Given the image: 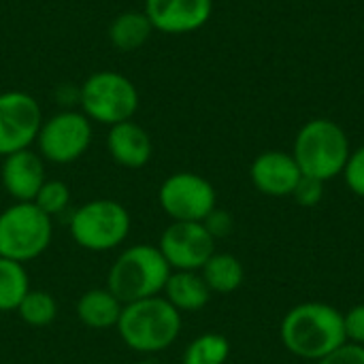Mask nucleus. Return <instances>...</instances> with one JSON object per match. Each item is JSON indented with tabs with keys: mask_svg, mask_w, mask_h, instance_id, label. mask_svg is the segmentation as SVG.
Listing matches in <instances>:
<instances>
[{
	"mask_svg": "<svg viewBox=\"0 0 364 364\" xmlns=\"http://www.w3.org/2000/svg\"><path fill=\"white\" fill-rule=\"evenodd\" d=\"M154 32L151 21L143 11H124L109 26V43L122 53L141 49Z\"/></svg>",
	"mask_w": 364,
	"mask_h": 364,
	"instance_id": "a211bd4d",
	"label": "nucleus"
},
{
	"mask_svg": "<svg viewBox=\"0 0 364 364\" xmlns=\"http://www.w3.org/2000/svg\"><path fill=\"white\" fill-rule=\"evenodd\" d=\"M343 179L348 183V188L364 198V145H360L358 149H354L348 158V164L343 168Z\"/></svg>",
	"mask_w": 364,
	"mask_h": 364,
	"instance_id": "b1692460",
	"label": "nucleus"
},
{
	"mask_svg": "<svg viewBox=\"0 0 364 364\" xmlns=\"http://www.w3.org/2000/svg\"><path fill=\"white\" fill-rule=\"evenodd\" d=\"M301 177H303V173H301L294 156L286 154V151H277V149L256 156L250 166V179H252L254 188L260 194L273 196V198L292 196Z\"/></svg>",
	"mask_w": 364,
	"mask_h": 364,
	"instance_id": "ddd939ff",
	"label": "nucleus"
},
{
	"mask_svg": "<svg viewBox=\"0 0 364 364\" xmlns=\"http://www.w3.org/2000/svg\"><path fill=\"white\" fill-rule=\"evenodd\" d=\"M158 203L173 222H205L218 209V194L213 183L203 175L179 171L162 181Z\"/></svg>",
	"mask_w": 364,
	"mask_h": 364,
	"instance_id": "1a4fd4ad",
	"label": "nucleus"
},
{
	"mask_svg": "<svg viewBox=\"0 0 364 364\" xmlns=\"http://www.w3.org/2000/svg\"><path fill=\"white\" fill-rule=\"evenodd\" d=\"M158 250L173 271H200L215 254V239L203 222H171Z\"/></svg>",
	"mask_w": 364,
	"mask_h": 364,
	"instance_id": "9b49d317",
	"label": "nucleus"
},
{
	"mask_svg": "<svg viewBox=\"0 0 364 364\" xmlns=\"http://www.w3.org/2000/svg\"><path fill=\"white\" fill-rule=\"evenodd\" d=\"M200 275L211 294H230L241 288L245 279V269L237 256L215 252L200 269Z\"/></svg>",
	"mask_w": 364,
	"mask_h": 364,
	"instance_id": "6ab92c4d",
	"label": "nucleus"
},
{
	"mask_svg": "<svg viewBox=\"0 0 364 364\" xmlns=\"http://www.w3.org/2000/svg\"><path fill=\"white\" fill-rule=\"evenodd\" d=\"M181 326V314L160 294L124 305L115 328L128 350L160 354L179 339Z\"/></svg>",
	"mask_w": 364,
	"mask_h": 364,
	"instance_id": "f03ea898",
	"label": "nucleus"
},
{
	"mask_svg": "<svg viewBox=\"0 0 364 364\" xmlns=\"http://www.w3.org/2000/svg\"><path fill=\"white\" fill-rule=\"evenodd\" d=\"M350 154L352 149L346 130L326 117L309 119L299 130L292 147V156L303 177H311L322 183L343 173Z\"/></svg>",
	"mask_w": 364,
	"mask_h": 364,
	"instance_id": "20e7f679",
	"label": "nucleus"
},
{
	"mask_svg": "<svg viewBox=\"0 0 364 364\" xmlns=\"http://www.w3.org/2000/svg\"><path fill=\"white\" fill-rule=\"evenodd\" d=\"M32 203L53 220L55 215L64 213L66 207L70 205V188L60 179H47Z\"/></svg>",
	"mask_w": 364,
	"mask_h": 364,
	"instance_id": "5701e85b",
	"label": "nucleus"
},
{
	"mask_svg": "<svg viewBox=\"0 0 364 364\" xmlns=\"http://www.w3.org/2000/svg\"><path fill=\"white\" fill-rule=\"evenodd\" d=\"M292 198L301 207H316L324 198V183L311 177H301L299 186L292 192Z\"/></svg>",
	"mask_w": 364,
	"mask_h": 364,
	"instance_id": "393cba45",
	"label": "nucleus"
},
{
	"mask_svg": "<svg viewBox=\"0 0 364 364\" xmlns=\"http://www.w3.org/2000/svg\"><path fill=\"white\" fill-rule=\"evenodd\" d=\"M228 356L230 341L220 333H205L188 343L181 364H226Z\"/></svg>",
	"mask_w": 364,
	"mask_h": 364,
	"instance_id": "412c9836",
	"label": "nucleus"
},
{
	"mask_svg": "<svg viewBox=\"0 0 364 364\" xmlns=\"http://www.w3.org/2000/svg\"><path fill=\"white\" fill-rule=\"evenodd\" d=\"M0 179L6 190V194L15 203H32L47 181L45 175V160L38 156V151L21 149L4 158L0 168Z\"/></svg>",
	"mask_w": 364,
	"mask_h": 364,
	"instance_id": "4468645a",
	"label": "nucleus"
},
{
	"mask_svg": "<svg viewBox=\"0 0 364 364\" xmlns=\"http://www.w3.org/2000/svg\"><path fill=\"white\" fill-rule=\"evenodd\" d=\"M94 139L92 122L75 109H62L55 115L43 119L36 151L45 162L73 164L90 149Z\"/></svg>",
	"mask_w": 364,
	"mask_h": 364,
	"instance_id": "6e6552de",
	"label": "nucleus"
},
{
	"mask_svg": "<svg viewBox=\"0 0 364 364\" xmlns=\"http://www.w3.org/2000/svg\"><path fill=\"white\" fill-rule=\"evenodd\" d=\"M122 307L124 305L113 296L109 288H92L79 296L75 314L83 326L92 331H107L117 326Z\"/></svg>",
	"mask_w": 364,
	"mask_h": 364,
	"instance_id": "f3484780",
	"label": "nucleus"
},
{
	"mask_svg": "<svg viewBox=\"0 0 364 364\" xmlns=\"http://www.w3.org/2000/svg\"><path fill=\"white\" fill-rule=\"evenodd\" d=\"M162 296L179 314H194L207 307L211 301V290L205 284L200 271H173L166 279Z\"/></svg>",
	"mask_w": 364,
	"mask_h": 364,
	"instance_id": "dca6fc26",
	"label": "nucleus"
},
{
	"mask_svg": "<svg viewBox=\"0 0 364 364\" xmlns=\"http://www.w3.org/2000/svg\"><path fill=\"white\" fill-rule=\"evenodd\" d=\"M343 328L348 343L364 346V303L343 314Z\"/></svg>",
	"mask_w": 364,
	"mask_h": 364,
	"instance_id": "a878e982",
	"label": "nucleus"
},
{
	"mask_svg": "<svg viewBox=\"0 0 364 364\" xmlns=\"http://www.w3.org/2000/svg\"><path fill=\"white\" fill-rule=\"evenodd\" d=\"M173 269L160 254L158 245L139 243L126 247L109 269L107 288L122 303H134L160 296Z\"/></svg>",
	"mask_w": 364,
	"mask_h": 364,
	"instance_id": "7ed1b4c3",
	"label": "nucleus"
},
{
	"mask_svg": "<svg viewBox=\"0 0 364 364\" xmlns=\"http://www.w3.org/2000/svg\"><path fill=\"white\" fill-rule=\"evenodd\" d=\"M107 151L115 164L134 171L149 164L154 156V141L141 124L128 119L109 128Z\"/></svg>",
	"mask_w": 364,
	"mask_h": 364,
	"instance_id": "2eb2a0df",
	"label": "nucleus"
},
{
	"mask_svg": "<svg viewBox=\"0 0 364 364\" xmlns=\"http://www.w3.org/2000/svg\"><path fill=\"white\" fill-rule=\"evenodd\" d=\"M284 348L303 360H322L348 343L343 314L328 303H301L292 307L279 326Z\"/></svg>",
	"mask_w": 364,
	"mask_h": 364,
	"instance_id": "f257e3e1",
	"label": "nucleus"
},
{
	"mask_svg": "<svg viewBox=\"0 0 364 364\" xmlns=\"http://www.w3.org/2000/svg\"><path fill=\"white\" fill-rule=\"evenodd\" d=\"M130 213L113 198H94L77 207L70 215V237L87 252L117 250L130 235Z\"/></svg>",
	"mask_w": 364,
	"mask_h": 364,
	"instance_id": "0eeeda50",
	"label": "nucleus"
},
{
	"mask_svg": "<svg viewBox=\"0 0 364 364\" xmlns=\"http://www.w3.org/2000/svg\"><path fill=\"white\" fill-rule=\"evenodd\" d=\"M139 90L126 75L117 70L92 73L79 85V111L92 122L115 126L128 122L139 111Z\"/></svg>",
	"mask_w": 364,
	"mask_h": 364,
	"instance_id": "39448f33",
	"label": "nucleus"
},
{
	"mask_svg": "<svg viewBox=\"0 0 364 364\" xmlns=\"http://www.w3.org/2000/svg\"><path fill=\"white\" fill-rule=\"evenodd\" d=\"M316 364H364V346L343 343L333 354H328L326 358L318 360Z\"/></svg>",
	"mask_w": 364,
	"mask_h": 364,
	"instance_id": "bb28decb",
	"label": "nucleus"
},
{
	"mask_svg": "<svg viewBox=\"0 0 364 364\" xmlns=\"http://www.w3.org/2000/svg\"><path fill=\"white\" fill-rule=\"evenodd\" d=\"M17 316L21 318L23 324H28L32 328H43V326H49L55 320L58 303L49 292L30 288V292L23 296V301L17 307Z\"/></svg>",
	"mask_w": 364,
	"mask_h": 364,
	"instance_id": "4be33fe9",
	"label": "nucleus"
},
{
	"mask_svg": "<svg viewBox=\"0 0 364 364\" xmlns=\"http://www.w3.org/2000/svg\"><path fill=\"white\" fill-rule=\"evenodd\" d=\"M43 109L38 100L21 90L0 92V156L30 149L36 143Z\"/></svg>",
	"mask_w": 364,
	"mask_h": 364,
	"instance_id": "9d476101",
	"label": "nucleus"
},
{
	"mask_svg": "<svg viewBox=\"0 0 364 364\" xmlns=\"http://www.w3.org/2000/svg\"><path fill=\"white\" fill-rule=\"evenodd\" d=\"M30 292V277L21 262L0 258V311H17Z\"/></svg>",
	"mask_w": 364,
	"mask_h": 364,
	"instance_id": "aec40b11",
	"label": "nucleus"
},
{
	"mask_svg": "<svg viewBox=\"0 0 364 364\" xmlns=\"http://www.w3.org/2000/svg\"><path fill=\"white\" fill-rule=\"evenodd\" d=\"M203 224H205L207 230L213 235V239L226 237V235H230V230H232V218H230L226 211H222V209H213V211L207 215V220H205Z\"/></svg>",
	"mask_w": 364,
	"mask_h": 364,
	"instance_id": "cd10ccee",
	"label": "nucleus"
},
{
	"mask_svg": "<svg viewBox=\"0 0 364 364\" xmlns=\"http://www.w3.org/2000/svg\"><path fill=\"white\" fill-rule=\"evenodd\" d=\"M53 239V220L34 203H13L0 211V258L15 262L36 260Z\"/></svg>",
	"mask_w": 364,
	"mask_h": 364,
	"instance_id": "423d86ee",
	"label": "nucleus"
},
{
	"mask_svg": "<svg viewBox=\"0 0 364 364\" xmlns=\"http://www.w3.org/2000/svg\"><path fill=\"white\" fill-rule=\"evenodd\" d=\"M143 13L162 34H190L213 15V0H145Z\"/></svg>",
	"mask_w": 364,
	"mask_h": 364,
	"instance_id": "f8f14e48",
	"label": "nucleus"
}]
</instances>
